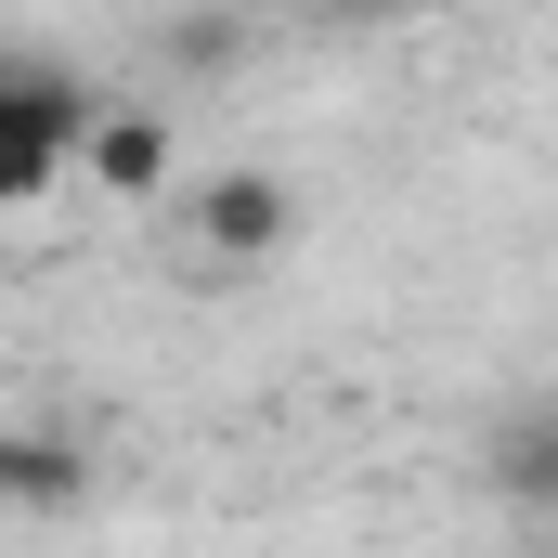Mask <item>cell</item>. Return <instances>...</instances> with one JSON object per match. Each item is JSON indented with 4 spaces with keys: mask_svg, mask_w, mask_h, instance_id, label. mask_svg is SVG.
<instances>
[{
    "mask_svg": "<svg viewBox=\"0 0 558 558\" xmlns=\"http://www.w3.org/2000/svg\"><path fill=\"white\" fill-rule=\"evenodd\" d=\"M92 78L78 65H39V52H13V78H0V221L13 208H39L65 169H78V131H92Z\"/></svg>",
    "mask_w": 558,
    "mask_h": 558,
    "instance_id": "6da1fadb",
    "label": "cell"
},
{
    "mask_svg": "<svg viewBox=\"0 0 558 558\" xmlns=\"http://www.w3.org/2000/svg\"><path fill=\"white\" fill-rule=\"evenodd\" d=\"M182 234H195L208 274H247V260H274L286 234H299V195H286L274 169H208V182L182 195Z\"/></svg>",
    "mask_w": 558,
    "mask_h": 558,
    "instance_id": "7a4b0ae2",
    "label": "cell"
},
{
    "mask_svg": "<svg viewBox=\"0 0 558 558\" xmlns=\"http://www.w3.org/2000/svg\"><path fill=\"white\" fill-rule=\"evenodd\" d=\"M65 182H92L105 208H169V105H118V92H105Z\"/></svg>",
    "mask_w": 558,
    "mask_h": 558,
    "instance_id": "3957f363",
    "label": "cell"
},
{
    "mask_svg": "<svg viewBox=\"0 0 558 558\" xmlns=\"http://www.w3.org/2000/svg\"><path fill=\"white\" fill-rule=\"evenodd\" d=\"M0 507L13 520H78L92 507V441L78 428H0Z\"/></svg>",
    "mask_w": 558,
    "mask_h": 558,
    "instance_id": "277c9868",
    "label": "cell"
},
{
    "mask_svg": "<svg viewBox=\"0 0 558 558\" xmlns=\"http://www.w3.org/2000/svg\"><path fill=\"white\" fill-rule=\"evenodd\" d=\"M494 494H507V507H558V416L546 403L494 416Z\"/></svg>",
    "mask_w": 558,
    "mask_h": 558,
    "instance_id": "5b68a950",
    "label": "cell"
},
{
    "mask_svg": "<svg viewBox=\"0 0 558 558\" xmlns=\"http://www.w3.org/2000/svg\"><path fill=\"white\" fill-rule=\"evenodd\" d=\"M247 52H260L247 13H169V26H156V65H182V78H234Z\"/></svg>",
    "mask_w": 558,
    "mask_h": 558,
    "instance_id": "8992f818",
    "label": "cell"
},
{
    "mask_svg": "<svg viewBox=\"0 0 558 558\" xmlns=\"http://www.w3.org/2000/svg\"><path fill=\"white\" fill-rule=\"evenodd\" d=\"M0 78H13V39H0Z\"/></svg>",
    "mask_w": 558,
    "mask_h": 558,
    "instance_id": "52a82bcc",
    "label": "cell"
}]
</instances>
